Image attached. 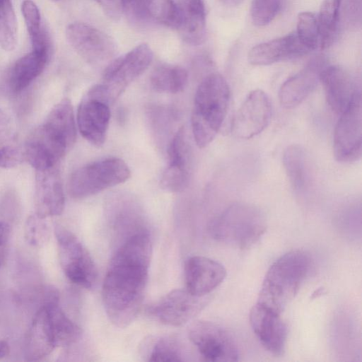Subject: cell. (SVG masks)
Wrapping results in <instances>:
<instances>
[{
	"instance_id": "obj_1",
	"label": "cell",
	"mask_w": 362,
	"mask_h": 362,
	"mask_svg": "<svg viewBox=\"0 0 362 362\" xmlns=\"http://www.w3.org/2000/svg\"><path fill=\"white\" fill-rule=\"evenodd\" d=\"M151 253V235L144 228L125 238L110 261L102 296L107 317L115 326H128L141 310Z\"/></svg>"
},
{
	"instance_id": "obj_2",
	"label": "cell",
	"mask_w": 362,
	"mask_h": 362,
	"mask_svg": "<svg viewBox=\"0 0 362 362\" xmlns=\"http://www.w3.org/2000/svg\"><path fill=\"white\" fill-rule=\"evenodd\" d=\"M312 264L310 255L303 250L281 255L267 270L257 303L281 313L309 275Z\"/></svg>"
},
{
	"instance_id": "obj_3",
	"label": "cell",
	"mask_w": 362,
	"mask_h": 362,
	"mask_svg": "<svg viewBox=\"0 0 362 362\" xmlns=\"http://www.w3.org/2000/svg\"><path fill=\"white\" fill-rule=\"evenodd\" d=\"M229 86L218 73L207 75L199 85L192 113V129L197 145L204 148L218 132L227 114Z\"/></svg>"
},
{
	"instance_id": "obj_4",
	"label": "cell",
	"mask_w": 362,
	"mask_h": 362,
	"mask_svg": "<svg viewBox=\"0 0 362 362\" xmlns=\"http://www.w3.org/2000/svg\"><path fill=\"white\" fill-rule=\"evenodd\" d=\"M266 228L265 218L257 208L235 203L210 221L208 231L217 241L247 249L260 239Z\"/></svg>"
},
{
	"instance_id": "obj_5",
	"label": "cell",
	"mask_w": 362,
	"mask_h": 362,
	"mask_svg": "<svg viewBox=\"0 0 362 362\" xmlns=\"http://www.w3.org/2000/svg\"><path fill=\"white\" fill-rule=\"evenodd\" d=\"M130 170L124 160L109 158L75 170L68 182V192L74 199H83L124 182Z\"/></svg>"
},
{
	"instance_id": "obj_6",
	"label": "cell",
	"mask_w": 362,
	"mask_h": 362,
	"mask_svg": "<svg viewBox=\"0 0 362 362\" xmlns=\"http://www.w3.org/2000/svg\"><path fill=\"white\" fill-rule=\"evenodd\" d=\"M61 267L73 284L91 289L94 288L98 270L87 249L69 230L61 225L54 226Z\"/></svg>"
},
{
	"instance_id": "obj_7",
	"label": "cell",
	"mask_w": 362,
	"mask_h": 362,
	"mask_svg": "<svg viewBox=\"0 0 362 362\" xmlns=\"http://www.w3.org/2000/svg\"><path fill=\"white\" fill-rule=\"evenodd\" d=\"M111 102L104 86L92 87L82 98L77 111V124L81 134L91 144L102 146L108 129Z\"/></svg>"
},
{
	"instance_id": "obj_8",
	"label": "cell",
	"mask_w": 362,
	"mask_h": 362,
	"mask_svg": "<svg viewBox=\"0 0 362 362\" xmlns=\"http://www.w3.org/2000/svg\"><path fill=\"white\" fill-rule=\"evenodd\" d=\"M188 336L205 361L232 362L239 360L240 353L234 339L216 323L205 320L194 322L189 327Z\"/></svg>"
},
{
	"instance_id": "obj_9",
	"label": "cell",
	"mask_w": 362,
	"mask_h": 362,
	"mask_svg": "<svg viewBox=\"0 0 362 362\" xmlns=\"http://www.w3.org/2000/svg\"><path fill=\"white\" fill-rule=\"evenodd\" d=\"M359 90L346 109L340 114L333 136L335 158L343 163L358 160L362 149V106Z\"/></svg>"
},
{
	"instance_id": "obj_10",
	"label": "cell",
	"mask_w": 362,
	"mask_h": 362,
	"mask_svg": "<svg viewBox=\"0 0 362 362\" xmlns=\"http://www.w3.org/2000/svg\"><path fill=\"white\" fill-rule=\"evenodd\" d=\"M153 56L150 47L144 43L110 62L104 71L102 84L107 89L111 101L147 69Z\"/></svg>"
},
{
	"instance_id": "obj_11",
	"label": "cell",
	"mask_w": 362,
	"mask_h": 362,
	"mask_svg": "<svg viewBox=\"0 0 362 362\" xmlns=\"http://www.w3.org/2000/svg\"><path fill=\"white\" fill-rule=\"evenodd\" d=\"M66 36L71 47L82 58L92 64L107 62L116 52V45L109 35L84 23L69 25Z\"/></svg>"
},
{
	"instance_id": "obj_12",
	"label": "cell",
	"mask_w": 362,
	"mask_h": 362,
	"mask_svg": "<svg viewBox=\"0 0 362 362\" xmlns=\"http://www.w3.org/2000/svg\"><path fill=\"white\" fill-rule=\"evenodd\" d=\"M271 117L269 98L263 90H254L237 110L231 123V133L238 139H251L264 130Z\"/></svg>"
},
{
	"instance_id": "obj_13",
	"label": "cell",
	"mask_w": 362,
	"mask_h": 362,
	"mask_svg": "<svg viewBox=\"0 0 362 362\" xmlns=\"http://www.w3.org/2000/svg\"><path fill=\"white\" fill-rule=\"evenodd\" d=\"M204 305V297L194 296L187 289H174L151 305L147 311L163 324L180 326L195 317Z\"/></svg>"
},
{
	"instance_id": "obj_14",
	"label": "cell",
	"mask_w": 362,
	"mask_h": 362,
	"mask_svg": "<svg viewBox=\"0 0 362 362\" xmlns=\"http://www.w3.org/2000/svg\"><path fill=\"white\" fill-rule=\"evenodd\" d=\"M37 130L54 148L66 154L75 143L76 137L71 101L64 98L57 103Z\"/></svg>"
},
{
	"instance_id": "obj_15",
	"label": "cell",
	"mask_w": 362,
	"mask_h": 362,
	"mask_svg": "<svg viewBox=\"0 0 362 362\" xmlns=\"http://www.w3.org/2000/svg\"><path fill=\"white\" fill-rule=\"evenodd\" d=\"M281 313L257 303L250 312L252 331L262 346L271 354H283L288 335V328Z\"/></svg>"
},
{
	"instance_id": "obj_16",
	"label": "cell",
	"mask_w": 362,
	"mask_h": 362,
	"mask_svg": "<svg viewBox=\"0 0 362 362\" xmlns=\"http://www.w3.org/2000/svg\"><path fill=\"white\" fill-rule=\"evenodd\" d=\"M34 203L35 214L42 218L62 214L65 198L57 166L44 170H36Z\"/></svg>"
},
{
	"instance_id": "obj_17",
	"label": "cell",
	"mask_w": 362,
	"mask_h": 362,
	"mask_svg": "<svg viewBox=\"0 0 362 362\" xmlns=\"http://www.w3.org/2000/svg\"><path fill=\"white\" fill-rule=\"evenodd\" d=\"M226 270L218 262L203 256L189 257L185 264L187 290L194 296L204 297L225 279Z\"/></svg>"
},
{
	"instance_id": "obj_18",
	"label": "cell",
	"mask_w": 362,
	"mask_h": 362,
	"mask_svg": "<svg viewBox=\"0 0 362 362\" xmlns=\"http://www.w3.org/2000/svg\"><path fill=\"white\" fill-rule=\"evenodd\" d=\"M325 67L322 58L313 59L301 71L286 79L281 86L279 98L287 109L300 105L317 87L320 75Z\"/></svg>"
},
{
	"instance_id": "obj_19",
	"label": "cell",
	"mask_w": 362,
	"mask_h": 362,
	"mask_svg": "<svg viewBox=\"0 0 362 362\" xmlns=\"http://www.w3.org/2000/svg\"><path fill=\"white\" fill-rule=\"evenodd\" d=\"M320 82L328 105L339 115L346 109L358 92L351 75L338 66H325L320 73Z\"/></svg>"
},
{
	"instance_id": "obj_20",
	"label": "cell",
	"mask_w": 362,
	"mask_h": 362,
	"mask_svg": "<svg viewBox=\"0 0 362 362\" xmlns=\"http://www.w3.org/2000/svg\"><path fill=\"white\" fill-rule=\"evenodd\" d=\"M308 52L300 42L296 33H293L255 46L248 53V61L253 65H269Z\"/></svg>"
},
{
	"instance_id": "obj_21",
	"label": "cell",
	"mask_w": 362,
	"mask_h": 362,
	"mask_svg": "<svg viewBox=\"0 0 362 362\" xmlns=\"http://www.w3.org/2000/svg\"><path fill=\"white\" fill-rule=\"evenodd\" d=\"M177 11L176 30L192 45L202 44L206 36V8L204 0H173Z\"/></svg>"
},
{
	"instance_id": "obj_22",
	"label": "cell",
	"mask_w": 362,
	"mask_h": 362,
	"mask_svg": "<svg viewBox=\"0 0 362 362\" xmlns=\"http://www.w3.org/2000/svg\"><path fill=\"white\" fill-rule=\"evenodd\" d=\"M137 24H157L176 29L177 15L173 0H134L124 8Z\"/></svg>"
},
{
	"instance_id": "obj_23",
	"label": "cell",
	"mask_w": 362,
	"mask_h": 362,
	"mask_svg": "<svg viewBox=\"0 0 362 362\" xmlns=\"http://www.w3.org/2000/svg\"><path fill=\"white\" fill-rule=\"evenodd\" d=\"M56 348L47 308L42 304L34 315L24 342L27 361L40 360Z\"/></svg>"
},
{
	"instance_id": "obj_24",
	"label": "cell",
	"mask_w": 362,
	"mask_h": 362,
	"mask_svg": "<svg viewBox=\"0 0 362 362\" xmlns=\"http://www.w3.org/2000/svg\"><path fill=\"white\" fill-rule=\"evenodd\" d=\"M45 305L56 347H68L76 343L81 337V329L63 311L59 304V295L55 289L48 290Z\"/></svg>"
},
{
	"instance_id": "obj_25",
	"label": "cell",
	"mask_w": 362,
	"mask_h": 362,
	"mask_svg": "<svg viewBox=\"0 0 362 362\" xmlns=\"http://www.w3.org/2000/svg\"><path fill=\"white\" fill-rule=\"evenodd\" d=\"M52 51L35 50L20 57L12 66L8 83L13 93H21L29 86L44 71Z\"/></svg>"
},
{
	"instance_id": "obj_26",
	"label": "cell",
	"mask_w": 362,
	"mask_h": 362,
	"mask_svg": "<svg viewBox=\"0 0 362 362\" xmlns=\"http://www.w3.org/2000/svg\"><path fill=\"white\" fill-rule=\"evenodd\" d=\"M341 0H325L317 18L321 49L330 47L336 40L340 25Z\"/></svg>"
},
{
	"instance_id": "obj_27",
	"label": "cell",
	"mask_w": 362,
	"mask_h": 362,
	"mask_svg": "<svg viewBox=\"0 0 362 362\" xmlns=\"http://www.w3.org/2000/svg\"><path fill=\"white\" fill-rule=\"evenodd\" d=\"M282 160L292 188L296 192H303L308 178L304 149L298 144L290 145L284 150Z\"/></svg>"
},
{
	"instance_id": "obj_28",
	"label": "cell",
	"mask_w": 362,
	"mask_h": 362,
	"mask_svg": "<svg viewBox=\"0 0 362 362\" xmlns=\"http://www.w3.org/2000/svg\"><path fill=\"white\" fill-rule=\"evenodd\" d=\"M26 28L30 40L32 49L52 50V43L49 33L41 19L38 7L31 0H25L21 5Z\"/></svg>"
},
{
	"instance_id": "obj_29",
	"label": "cell",
	"mask_w": 362,
	"mask_h": 362,
	"mask_svg": "<svg viewBox=\"0 0 362 362\" xmlns=\"http://www.w3.org/2000/svg\"><path fill=\"white\" fill-rule=\"evenodd\" d=\"M187 79V72L182 67L163 64L153 70L151 83L156 90L177 93L185 88Z\"/></svg>"
},
{
	"instance_id": "obj_30",
	"label": "cell",
	"mask_w": 362,
	"mask_h": 362,
	"mask_svg": "<svg viewBox=\"0 0 362 362\" xmlns=\"http://www.w3.org/2000/svg\"><path fill=\"white\" fill-rule=\"evenodd\" d=\"M148 361L180 362L185 361L182 344L172 336L161 337L156 339L148 351Z\"/></svg>"
},
{
	"instance_id": "obj_31",
	"label": "cell",
	"mask_w": 362,
	"mask_h": 362,
	"mask_svg": "<svg viewBox=\"0 0 362 362\" xmlns=\"http://www.w3.org/2000/svg\"><path fill=\"white\" fill-rule=\"evenodd\" d=\"M17 42V21L11 0H0V46L13 50Z\"/></svg>"
},
{
	"instance_id": "obj_32",
	"label": "cell",
	"mask_w": 362,
	"mask_h": 362,
	"mask_svg": "<svg viewBox=\"0 0 362 362\" xmlns=\"http://www.w3.org/2000/svg\"><path fill=\"white\" fill-rule=\"evenodd\" d=\"M298 39L309 52L315 49L320 43V35L316 16L310 12L300 13L298 16Z\"/></svg>"
},
{
	"instance_id": "obj_33",
	"label": "cell",
	"mask_w": 362,
	"mask_h": 362,
	"mask_svg": "<svg viewBox=\"0 0 362 362\" xmlns=\"http://www.w3.org/2000/svg\"><path fill=\"white\" fill-rule=\"evenodd\" d=\"M283 0H252L250 13L253 23L257 26L269 24L280 12Z\"/></svg>"
},
{
	"instance_id": "obj_34",
	"label": "cell",
	"mask_w": 362,
	"mask_h": 362,
	"mask_svg": "<svg viewBox=\"0 0 362 362\" xmlns=\"http://www.w3.org/2000/svg\"><path fill=\"white\" fill-rule=\"evenodd\" d=\"M35 214L26 220L24 228L25 238L27 243L34 247L45 245L50 237V229L47 223Z\"/></svg>"
},
{
	"instance_id": "obj_35",
	"label": "cell",
	"mask_w": 362,
	"mask_h": 362,
	"mask_svg": "<svg viewBox=\"0 0 362 362\" xmlns=\"http://www.w3.org/2000/svg\"><path fill=\"white\" fill-rule=\"evenodd\" d=\"M189 180V168L168 165L163 172L160 185L163 189L175 192L185 188Z\"/></svg>"
},
{
	"instance_id": "obj_36",
	"label": "cell",
	"mask_w": 362,
	"mask_h": 362,
	"mask_svg": "<svg viewBox=\"0 0 362 362\" xmlns=\"http://www.w3.org/2000/svg\"><path fill=\"white\" fill-rule=\"evenodd\" d=\"M348 28H356L361 22V0H341L340 21Z\"/></svg>"
},
{
	"instance_id": "obj_37",
	"label": "cell",
	"mask_w": 362,
	"mask_h": 362,
	"mask_svg": "<svg viewBox=\"0 0 362 362\" xmlns=\"http://www.w3.org/2000/svg\"><path fill=\"white\" fill-rule=\"evenodd\" d=\"M25 159L23 151L11 144L0 146V168H11L18 165Z\"/></svg>"
},
{
	"instance_id": "obj_38",
	"label": "cell",
	"mask_w": 362,
	"mask_h": 362,
	"mask_svg": "<svg viewBox=\"0 0 362 362\" xmlns=\"http://www.w3.org/2000/svg\"><path fill=\"white\" fill-rule=\"evenodd\" d=\"M11 131V121L6 114L0 109V141L4 139Z\"/></svg>"
},
{
	"instance_id": "obj_39",
	"label": "cell",
	"mask_w": 362,
	"mask_h": 362,
	"mask_svg": "<svg viewBox=\"0 0 362 362\" xmlns=\"http://www.w3.org/2000/svg\"><path fill=\"white\" fill-rule=\"evenodd\" d=\"M8 226L0 222V246L5 244L8 236Z\"/></svg>"
},
{
	"instance_id": "obj_40",
	"label": "cell",
	"mask_w": 362,
	"mask_h": 362,
	"mask_svg": "<svg viewBox=\"0 0 362 362\" xmlns=\"http://www.w3.org/2000/svg\"><path fill=\"white\" fill-rule=\"evenodd\" d=\"M10 351V346L7 341H0V358L6 356Z\"/></svg>"
},
{
	"instance_id": "obj_41",
	"label": "cell",
	"mask_w": 362,
	"mask_h": 362,
	"mask_svg": "<svg viewBox=\"0 0 362 362\" xmlns=\"http://www.w3.org/2000/svg\"><path fill=\"white\" fill-rule=\"evenodd\" d=\"M326 293V290L324 287L321 286L315 289L310 296V299H316Z\"/></svg>"
},
{
	"instance_id": "obj_42",
	"label": "cell",
	"mask_w": 362,
	"mask_h": 362,
	"mask_svg": "<svg viewBox=\"0 0 362 362\" xmlns=\"http://www.w3.org/2000/svg\"><path fill=\"white\" fill-rule=\"evenodd\" d=\"M99 4H100L103 6L105 7L107 10L111 11L113 8L115 0H95Z\"/></svg>"
},
{
	"instance_id": "obj_43",
	"label": "cell",
	"mask_w": 362,
	"mask_h": 362,
	"mask_svg": "<svg viewBox=\"0 0 362 362\" xmlns=\"http://www.w3.org/2000/svg\"><path fill=\"white\" fill-rule=\"evenodd\" d=\"M223 3L230 6L239 5L243 0H221Z\"/></svg>"
},
{
	"instance_id": "obj_44",
	"label": "cell",
	"mask_w": 362,
	"mask_h": 362,
	"mask_svg": "<svg viewBox=\"0 0 362 362\" xmlns=\"http://www.w3.org/2000/svg\"><path fill=\"white\" fill-rule=\"evenodd\" d=\"M134 0H121V3L122 4L123 8L128 6L129 4H131Z\"/></svg>"
},
{
	"instance_id": "obj_45",
	"label": "cell",
	"mask_w": 362,
	"mask_h": 362,
	"mask_svg": "<svg viewBox=\"0 0 362 362\" xmlns=\"http://www.w3.org/2000/svg\"><path fill=\"white\" fill-rule=\"evenodd\" d=\"M52 1H58V0H52Z\"/></svg>"
}]
</instances>
